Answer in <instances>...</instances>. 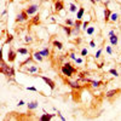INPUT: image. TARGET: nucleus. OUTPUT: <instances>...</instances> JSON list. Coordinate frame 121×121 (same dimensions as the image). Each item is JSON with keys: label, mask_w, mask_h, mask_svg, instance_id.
<instances>
[{"label": "nucleus", "mask_w": 121, "mask_h": 121, "mask_svg": "<svg viewBox=\"0 0 121 121\" xmlns=\"http://www.w3.org/2000/svg\"><path fill=\"white\" fill-rule=\"evenodd\" d=\"M60 70H62L63 75H65V76H68V78L73 76V74L76 72V69H75V68H73V65L70 64V63H65L62 68H60Z\"/></svg>", "instance_id": "nucleus-1"}, {"label": "nucleus", "mask_w": 121, "mask_h": 121, "mask_svg": "<svg viewBox=\"0 0 121 121\" xmlns=\"http://www.w3.org/2000/svg\"><path fill=\"white\" fill-rule=\"evenodd\" d=\"M67 84L70 85V87L74 88V90H80V88H81V85H80L79 80H68Z\"/></svg>", "instance_id": "nucleus-2"}, {"label": "nucleus", "mask_w": 121, "mask_h": 121, "mask_svg": "<svg viewBox=\"0 0 121 121\" xmlns=\"http://www.w3.org/2000/svg\"><path fill=\"white\" fill-rule=\"evenodd\" d=\"M40 78H41V79L44 80V81H45V82L48 85V87L51 88L52 91L55 90V87H56V84H55V81H53V80H51L50 78H46V76H40Z\"/></svg>", "instance_id": "nucleus-3"}, {"label": "nucleus", "mask_w": 121, "mask_h": 121, "mask_svg": "<svg viewBox=\"0 0 121 121\" xmlns=\"http://www.w3.org/2000/svg\"><path fill=\"white\" fill-rule=\"evenodd\" d=\"M3 74H5L7 76H13L15 75V69L12 67H10V65H6L5 69L3 70Z\"/></svg>", "instance_id": "nucleus-4"}, {"label": "nucleus", "mask_w": 121, "mask_h": 121, "mask_svg": "<svg viewBox=\"0 0 121 121\" xmlns=\"http://www.w3.org/2000/svg\"><path fill=\"white\" fill-rule=\"evenodd\" d=\"M121 92V90L120 88H116V90H110V91H108V92L105 93V97L108 98V99H110V98H113L114 96H116L117 93H120Z\"/></svg>", "instance_id": "nucleus-5"}, {"label": "nucleus", "mask_w": 121, "mask_h": 121, "mask_svg": "<svg viewBox=\"0 0 121 121\" xmlns=\"http://www.w3.org/2000/svg\"><path fill=\"white\" fill-rule=\"evenodd\" d=\"M27 19H28V13H27V11H22L21 13L17 16L16 21H17V22H23V21H27Z\"/></svg>", "instance_id": "nucleus-6"}, {"label": "nucleus", "mask_w": 121, "mask_h": 121, "mask_svg": "<svg viewBox=\"0 0 121 121\" xmlns=\"http://www.w3.org/2000/svg\"><path fill=\"white\" fill-rule=\"evenodd\" d=\"M38 10H39V6H38V5H30V6L26 10V11H27L28 15H34Z\"/></svg>", "instance_id": "nucleus-7"}, {"label": "nucleus", "mask_w": 121, "mask_h": 121, "mask_svg": "<svg viewBox=\"0 0 121 121\" xmlns=\"http://www.w3.org/2000/svg\"><path fill=\"white\" fill-rule=\"evenodd\" d=\"M16 51H13L12 48L9 50V53H7V57H9V62H13V60L16 59Z\"/></svg>", "instance_id": "nucleus-8"}, {"label": "nucleus", "mask_w": 121, "mask_h": 121, "mask_svg": "<svg viewBox=\"0 0 121 121\" xmlns=\"http://www.w3.org/2000/svg\"><path fill=\"white\" fill-rule=\"evenodd\" d=\"M110 16H112L110 10H109V9H105V10H104V21H105V22H108L109 19H110Z\"/></svg>", "instance_id": "nucleus-9"}, {"label": "nucleus", "mask_w": 121, "mask_h": 121, "mask_svg": "<svg viewBox=\"0 0 121 121\" xmlns=\"http://www.w3.org/2000/svg\"><path fill=\"white\" fill-rule=\"evenodd\" d=\"M55 9H56V11H60V10L63 9V3L60 1V0L56 1V4H55Z\"/></svg>", "instance_id": "nucleus-10"}, {"label": "nucleus", "mask_w": 121, "mask_h": 121, "mask_svg": "<svg viewBox=\"0 0 121 121\" xmlns=\"http://www.w3.org/2000/svg\"><path fill=\"white\" fill-rule=\"evenodd\" d=\"M53 116H55L53 114H50V115L45 114V115H43L41 117H40V120H41V121H48V120H51V119H52Z\"/></svg>", "instance_id": "nucleus-11"}, {"label": "nucleus", "mask_w": 121, "mask_h": 121, "mask_svg": "<svg viewBox=\"0 0 121 121\" xmlns=\"http://www.w3.org/2000/svg\"><path fill=\"white\" fill-rule=\"evenodd\" d=\"M84 12H85V9H84V7H80V10H79L78 13H76V18H78V19H81L82 16H84Z\"/></svg>", "instance_id": "nucleus-12"}, {"label": "nucleus", "mask_w": 121, "mask_h": 121, "mask_svg": "<svg viewBox=\"0 0 121 121\" xmlns=\"http://www.w3.org/2000/svg\"><path fill=\"white\" fill-rule=\"evenodd\" d=\"M38 105H39L38 102H30V103H28V109H29V110L35 109V108H38Z\"/></svg>", "instance_id": "nucleus-13"}, {"label": "nucleus", "mask_w": 121, "mask_h": 121, "mask_svg": "<svg viewBox=\"0 0 121 121\" xmlns=\"http://www.w3.org/2000/svg\"><path fill=\"white\" fill-rule=\"evenodd\" d=\"M43 58H44V57H43V55L40 53V52H35V53H34V59L39 60V62H41Z\"/></svg>", "instance_id": "nucleus-14"}, {"label": "nucleus", "mask_w": 121, "mask_h": 121, "mask_svg": "<svg viewBox=\"0 0 121 121\" xmlns=\"http://www.w3.org/2000/svg\"><path fill=\"white\" fill-rule=\"evenodd\" d=\"M110 43H112V45H116L117 44V36L115 34L110 36Z\"/></svg>", "instance_id": "nucleus-15"}, {"label": "nucleus", "mask_w": 121, "mask_h": 121, "mask_svg": "<svg viewBox=\"0 0 121 121\" xmlns=\"http://www.w3.org/2000/svg\"><path fill=\"white\" fill-rule=\"evenodd\" d=\"M53 46H56L58 50H62V48H63V45H62V43L57 41V40H56V41H53Z\"/></svg>", "instance_id": "nucleus-16"}, {"label": "nucleus", "mask_w": 121, "mask_h": 121, "mask_svg": "<svg viewBox=\"0 0 121 121\" xmlns=\"http://www.w3.org/2000/svg\"><path fill=\"white\" fill-rule=\"evenodd\" d=\"M5 67H6L5 60H4V59H1V62H0V72H1V73H3V70L5 69Z\"/></svg>", "instance_id": "nucleus-17"}, {"label": "nucleus", "mask_w": 121, "mask_h": 121, "mask_svg": "<svg viewBox=\"0 0 121 121\" xmlns=\"http://www.w3.org/2000/svg\"><path fill=\"white\" fill-rule=\"evenodd\" d=\"M40 53L43 55V57H47L50 55V51H48L47 48H45V50H43V51H40Z\"/></svg>", "instance_id": "nucleus-18"}, {"label": "nucleus", "mask_w": 121, "mask_h": 121, "mask_svg": "<svg viewBox=\"0 0 121 121\" xmlns=\"http://www.w3.org/2000/svg\"><path fill=\"white\" fill-rule=\"evenodd\" d=\"M64 29V32L67 33V35H72V29H70V27H62Z\"/></svg>", "instance_id": "nucleus-19"}, {"label": "nucleus", "mask_w": 121, "mask_h": 121, "mask_svg": "<svg viewBox=\"0 0 121 121\" xmlns=\"http://www.w3.org/2000/svg\"><path fill=\"white\" fill-rule=\"evenodd\" d=\"M91 84H92V87H99L102 85V81H91Z\"/></svg>", "instance_id": "nucleus-20"}, {"label": "nucleus", "mask_w": 121, "mask_h": 121, "mask_svg": "<svg viewBox=\"0 0 121 121\" xmlns=\"http://www.w3.org/2000/svg\"><path fill=\"white\" fill-rule=\"evenodd\" d=\"M86 32H87V34H88V35H92V34H93V32H95V28H93V27H90V28H87V29H86Z\"/></svg>", "instance_id": "nucleus-21"}, {"label": "nucleus", "mask_w": 121, "mask_h": 121, "mask_svg": "<svg viewBox=\"0 0 121 121\" xmlns=\"http://www.w3.org/2000/svg\"><path fill=\"white\" fill-rule=\"evenodd\" d=\"M28 72L29 73H35V72H38V67H30V68H28Z\"/></svg>", "instance_id": "nucleus-22"}, {"label": "nucleus", "mask_w": 121, "mask_h": 121, "mask_svg": "<svg viewBox=\"0 0 121 121\" xmlns=\"http://www.w3.org/2000/svg\"><path fill=\"white\" fill-rule=\"evenodd\" d=\"M18 53H22V55H28V50H27V48H18Z\"/></svg>", "instance_id": "nucleus-23"}, {"label": "nucleus", "mask_w": 121, "mask_h": 121, "mask_svg": "<svg viewBox=\"0 0 121 121\" xmlns=\"http://www.w3.org/2000/svg\"><path fill=\"white\" fill-rule=\"evenodd\" d=\"M39 23H40V18H39V16H35L33 18V24H39Z\"/></svg>", "instance_id": "nucleus-24"}, {"label": "nucleus", "mask_w": 121, "mask_h": 121, "mask_svg": "<svg viewBox=\"0 0 121 121\" xmlns=\"http://www.w3.org/2000/svg\"><path fill=\"white\" fill-rule=\"evenodd\" d=\"M117 17H119V16H117V13H112V16H110V19L115 22V21H117Z\"/></svg>", "instance_id": "nucleus-25"}, {"label": "nucleus", "mask_w": 121, "mask_h": 121, "mask_svg": "<svg viewBox=\"0 0 121 121\" xmlns=\"http://www.w3.org/2000/svg\"><path fill=\"white\" fill-rule=\"evenodd\" d=\"M109 73H110V74H113V75H115V76H119V73L116 72L115 69H110V70H109Z\"/></svg>", "instance_id": "nucleus-26"}, {"label": "nucleus", "mask_w": 121, "mask_h": 121, "mask_svg": "<svg viewBox=\"0 0 121 121\" xmlns=\"http://www.w3.org/2000/svg\"><path fill=\"white\" fill-rule=\"evenodd\" d=\"M72 34H74V35H75V34H79V28H78V27L74 26V29L72 30Z\"/></svg>", "instance_id": "nucleus-27"}, {"label": "nucleus", "mask_w": 121, "mask_h": 121, "mask_svg": "<svg viewBox=\"0 0 121 121\" xmlns=\"http://www.w3.org/2000/svg\"><path fill=\"white\" fill-rule=\"evenodd\" d=\"M70 11H72V12H75V11H76V6H75L74 4L70 5Z\"/></svg>", "instance_id": "nucleus-28"}, {"label": "nucleus", "mask_w": 121, "mask_h": 121, "mask_svg": "<svg viewBox=\"0 0 121 121\" xmlns=\"http://www.w3.org/2000/svg\"><path fill=\"white\" fill-rule=\"evenodd\" d=\"M12 39H13V38H12V35H9V36H7V39H6V44L11 43V41H12Z\"/></svg>", "instance_id": "nucleus-29"}, {"label": "nucleus", "mask_w": 121, "mask_h": 121, "mask_svg": "<svg viewBox=\"0 0 121 121\" xmlns=\"http://www.w3.org/2000/svg\"><path fill=\"white\" fill-rule=\"evenodd\" d=\"M65 23H67L68 26H74V22L72 21V19H67V21H65Z\"/></svg>", "instance_id": "nucleus-30"}, {"label": "nucleus", "mask_w": 121, "mask_h": 121, "mask_svg": "<svg viewBox=\"0 0 121 121\" xmlns=\"http://www.w3.org/2000/svg\"><path fill=\"white\" fill-rule=\"evenodd\" d=\"M74 26H75V27H78V28H80V26H81V22H80V19H78V21L74 23Z\"/></svg>", "instance_id": "nucleus-31"}, {"label": "nucleus", "mask_w": 121, "mask_h": 121, "mask_svg": "<svg viewBox=\"0 0 121 121\" xmlns=\"http://www.w3.org/2000/svg\"><path fill=\"white\" fill-rule=\"evenodd\" d=\"M100 55H102V50H98L97 53H96V58H99V57H100Z\"/></svg>", "instance_id": "nucleus-32"}, {"label": "nucleus", "mask_w": 121, "mask_h": 121, "mask_svg": "<svg viewBox=\"0 0 121 121\" xmlns=\"http://www.w3.org/2000/svg\"><path fill=\"white\" fill-rule=\"evenodd\" d=\"M107 52H108L109 55H112V53H113V50H112V47H110V46L107 47Z\"/></svg>", "instance_id": "nucleus-33"}, {"label": "nucleus", "mask_w": 121, "mask_h": 121, "mask_svg": "<svg viewBox=\"0 0 121 121\" xmlns=\"http://www.w3.org/2000/svg\"><path fill=\"white\" fill-rule=\"evenodd\" d=\"M26 41H27V43H32V38L27 35V36H26Z\"/></svg>", "instance_id": "nucleus-34"}, {"label": "nucleus", "mask_w": 121, "mask_h": 121, "mask_svg": "<svg viewBox=\"0 0 121 121\" xmlns=\"http://www.w3.org/2000/svg\"><path fill=\"white\" fill-rule=\"evenodd\" d=\"M86 55H87V50H86V48H84L82 51H81V56H86Z\"/></svg>", "instance_id": "nucleus-35"}, {"label": "nucleus", "mask_w": 121, "mask_h": 121, "mask_svg": "<svg viewBox=\"0 0 121 121\" xmlns=\"http://www.w3.org/2000/svg\"><path fill=\"white\" fill-rule=\"evenodd\" d=\"M87 26H88V22H85V23H82V28L86 30L87 29Z\"/></svg>", "instance_id": "nucleus-36"}, {"label": "nucleus", "mask_w": 121, "mask_h": 121, "mask_svg": "<svg viewBox=\"0 0 121 121\" xmlns=\"http://www.w3.org/2000/svg\"><path fill=\"white\" fill-rule=\"evenodd\" d=\"M90 45H91V47H96V44H95L93 40H92V41H90Z\"/></svg>", "instance_id": "nucleus-37"}, {"label": "nucleus", "mask_w": 121, "mask_h": 121, "mask_svg": "<svg viewBox=\"0 0 121 121\" xmlns=\"http://www.w3.org/2000/svg\"><path fill=\"white\" fill-rule=\"evenodd\" d=\"M75 60H76V63H81V62H82V59H81V58H76Z\"/></svg>", "instance_id": "nucleus-38"}, {"label": "nucleus", "mask_w": 121, "mask_h": 121, "mask_svg": "<svg viewBox=\"0 0 121 121\" xmlns=\"http://www.w3.org/2000/svg\"><path fill=\"white\" fill-rule=\"evenodd\" d=\"M28 90H29V91H34V92L36 91V88H35V87H28Z\"/></svg>", "instance_id": "nucleus-39"}, {"label": "nucleus", "mask_w": 121, "mask_h": 121, "mask_svg": "<svg viewBox=\"0 0 121 121\" xmlns=\"http://www.w3.org/2000/svg\"><path fill=\"white\" fill-rule=\"evenodd\" d=\"M70 58H73V59H76V57H75V55H73V53H72V55H70Z\"/></svg>", "instance_id": "nucleus-40"}, {"label": "nucleus", "mask_w": 121, "mask_h": 121, "mask_svg": "<svg viewBox=\"0 0 121 121\" xmlns=\"http://www.w3.org/2000/svg\"><path fill=\"white\" fill-rule=\"evenodd\" d=\"M23 104H24V102H23V100H21V102L18 103V105H23Z\"/></svg>", "instance_id": "nucleus-41"}, {"label": "nucleus", "mask_w": 121, "mask_h": 121, "mask_svg": "<svg viewBox=\"0 0 121 121\" xmlns=\"http://www.w3.org/2000/svg\"><path fill=\"white\" fill-rule=\"evenodd\" d=\"M90 1H91V3H93V4H96V3H97L96 0H90Z\"/></svg>", "instance_id": "nucleus-42"}, {"label": "nucleus", "mask_w": 121, "mask_h": 121, "mask_svg": "<svg viewBox=\"0 0 121 121\" xmlns=\"http://www.w3.org/2000/svg\"><path fill=\"white\" fill-rule=\"evenodd\" d=\"M96 1H100V0H96Z\"/></svg>", "instance_id": "nucleus-43"}]
</instances>
